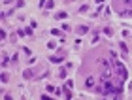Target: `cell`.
Instances as JSON below:
<instances>
[{
  "mask_svg": "<svg viewBox=\"0 0 132 100\" xmlns=\"http://www.w3.org/2000/svg\"><path fill=\"white\" fill-rule=\"evenodd\" d=\"M111 59H113V60H111V62H113V70L117 72V74H119V78H121L123 81H125V79L128 78V72L125 70V66H123V62H121V60H119V59L115 57V53H111Z\"/></svg>",
  "mask_w": 132,
  "mask_h": 100,
  "instance_id": "1",
  "label": "cell"
},
{
  "mask_svg": "<svg viewBox=\"0 0 132 100\" xmlns=\"http://www.w3.org/2000/svg\"><path fill=\"white\" fill-rule=\"evenodd\" d=\"M87 32H89L87 27H77V34H87Z\"/></svg>",
  "mask_w": 132,
  "mask_h": 100,
  "instance_id": "2",
  "label": "cell"
},
{
  "mask_svg": "<svg viewBox=\"0 0 132 100\" xmlns=\"http://www.w3.org/2000/svg\"><path fill=\"white\" fill-rule=\"evenodd\" d=\"M53 6H55L53 0H45V8H53Z\"/></svg>",
  "mask_w": 132,
  "mask_h": 100,
  "instance_id": "3",
  "label": "cell"
},
{
  "mask_svg": "<svg viewBox=\"0 0 132 100\" xmlns=\"http://www.w3.org/2000/svg\"><path fill=\"white\" fill-rule=\"evenodd\" d=\"M57 19H66V13H64V11H59V13H57Z\"/></svg>",
  "mask_w": 132,
  "mask_h": 100,
  "instance_id": "4",
  "label": "cell"
},
{
  "mask_svg": "<svg viewBox=\"0 0 132 100\" xmlns=\"http://www.w3.org/2000/svg\"><path fill=\"white\" fill-rule=\"evenodd\" d=\"M23 76H25V78H32V72H30V70H25V74H23Z\"/></svg>",
  "mask_w": 132,
  "mask_h": 100,
  "instance_id": "5",
  "label": "cell"
},
{
  "mask_svg": "<svg viewBox=\"0 0 132 100\" xmlns=\"http://www.w3.org/2000/svg\"><path fill=\"white\" fill-rule=\"evenodd\" d=\"M51 34H53V36H61V30H57V29H53V30H51Z\"/></svg>",
  "mask_w": 132,
  "mask_h": 100,
  "instance_id": "6",
  "label": "cell"
},
{
  "mask_svg": "<svg viewBox=\"0 0 132 100\" xmlns=\"http://www.w3.org/2000/svg\"><path fill=\"white\" fill-rule=\"evenodd\" d=\"M125 4H126L128 8H132V0H125Z\"/></svg>",
  "mask_w": 132,
  "mask_h": 100,
  "instance_id": "7",
  "label": "cell"
},
{
  "mask_svg": "<svg viewBox=\"0 0 132 100\" xmlns=\"http://www.w3.org/2000/svg\"><path fill=\"white\" fill-rule=\"evenodd\" d=\"M96 2H98V4H102V2H104V0H96Z\"/></svg>",
  "mask_w": 132,
  "mask_h": 100,
  "instance_id": "8",
  "label": "cell"
},
{
  "mask_svg": "<svg viewBox=\"0 0 132 100\" xmlns=\"http://www.w3.org/2000/svg\"><path fill=\"white\" fill-rule=\"evenodd\" d=\"M68 2H70V0H68Z\"/></svg>",
  "mask_w": 132,
  "mask_h": 100,
  "instance_id": "9",
  "label": "cell"
}]
</instances>
